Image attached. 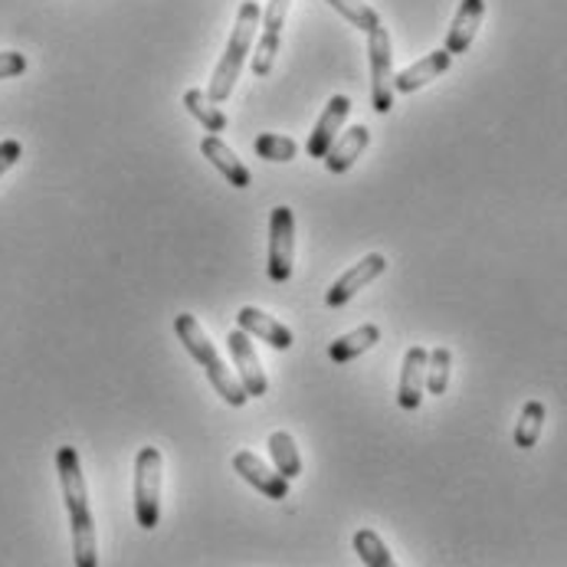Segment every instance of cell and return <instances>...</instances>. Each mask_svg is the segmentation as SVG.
<instances>
[{"mask_svg": "<svg viewBox=\"0 0 567 567\" xmlns=\"http://www.w3.org/2000/svg\"><path fill=\"white\" fill-rule=\"evenodd\" d=\"M56 473L63 486V502L70 512V528H73V561L76 567L99 565V545H95V522L89 508V486L82 476L80 453L73 446L56 450Z\"/></svg>", "mask_w": 567, "mask_h": 567, "instance_id": "cell-1", "label": "cell"}, {"mask_svg": "<svg viewBox=\"0 0 567 567\" xmlns=\"http://www.w3.org/2000/svg\"><path fill=\"white\" fill-rule=\"evenodd\" d=\"M174 331H177L181 344L187 348V354L200 364V371H207V381L214 384L220 401L230 406H244L249 401V394L244 391L240 378H234V371L227 368V361L220 358V351L214 348V341L207 338L200 322L190 312H184V316L174 319Z\"/></svg>", "mask_w": 567, "mask_h": 567, "instance_id": "cell-2", "label": "cell"}, {"mask_svg": "<svg viewBox=\"0 0 567 567\" xmlns=\"http://www.w3.org/2000/svg\"><path fill=\"white\" fill-rule=\"evenodd\" d=\"M259 23H262V10H259V3H252V0L240 3V10H237V23H234V33H230V40H227V50H224V56H220V63H217V70H214V80H210V85H207V92H210V99H214V102H220V105H224V102L230 99L234 85H237L240 73H244L246 56L252 53V40H256Z\"/></svg>", "mask_w": 567, "mask_h": 567, "instance_id": "cell-3", "label": "cell"}, {"mask_svg": "<svg viewBox=\"0 0 567 567\" xmlns=\"http://www.w3.org/2000/svg\"><path fill=\"white\" fill-rule=\"evenodd\" d=\"M162 450L145 446L135 456V518L138 528L152 532L162 522Z\"/></svg>", "mask_w": 567, "mask_h": 567, "instance_id": "cell-4", "label": "cell"}, {"mask_svg": "<svg viewBox=\"0 0 567 567\" xmlns=\"http://www.w3.org/2000/svg\"><path fill=\"white\" fill-rule=\"evenodd\" d=\"M368 56H371V102L374 112L388 115L394 109V56H391V33L378 23L368 33Z\"/></svg>", "mask_w": 567, "mask_h": 567, "instance_id": "cell-5", "label": "cell"}, {"mask_svg": "<svg viewBox=\"0 0 567 567\" xmlns=\"http://www.w3.org/2000/svg\"><path fill=\"white\" fill-rule=\"evenodd\" d=\"M296 259V214L289 207H276L269 214V279L286 282L292 276Z\"/></svg>", "mask_w": 567, "mask_h": 567, "instance_id": "cell-6", "label": "cell"}, {"mask_svg": "<svg viewBox=\"0 0 567 567\" xmlns=\"http://www.w3.org/2000/svg\"><path fill=\"white\" fill-rule=\"evenodd\" d=\"M289 3L292 0H269L266 10H262V33L252 47V73L256 76H269L272 73V63L279 56V37H282V23H286V13H289Z\"/></svg>", "mask_w": 567, "mask_h": 567, "instance_id": "cell-7", "label": "cell"}, {"mask_svg": "<svg viewBox=\"0 0 567 567\" xmlns=\"http://www.w3.org/2000/svg\"><path fill=\"white\" fill-rule=\"evenodd\" d=\"M384 269H388V259H384L381 252H368L364 259H358V266H351V269L324 292V302H328L331 309L348 306L361 289H368L378 276H384Z\"/></svg>", "mask_w": 567, "mask_h": 567, "instance_id": "cell-8", "label": "cell"}, {"mask_svg": "<svg viewBox=\"0 0 567 567\" xmlns=\"http://www.w3.org/2000/svg\"><path fill=\"white\" fill-rule=\"evenodd\" d=\"M227 348H230V358H234V368L240 374V384L249 398H266L269 391V381L262 374V364H259V354L252 348V334H246L244 328L240 331H230L227 334Z\"/></svg>", "mask_w": 567, "mask_h": 567, "instance_id": "cell-9", "label": "cell"}, {"mask_svg": "<svg viewBox=\"0 0 567 567\" xmlns=\"http://www.w3.org/2000/svg\"><path fill=\"white\" fill-rule=\"evenodd\" d=\"M234 470H237V476L249 483V486L256 488V492H262L266 498H272V502H282L286 495H289V480L286 476H279L276 470H269L256 453H237L234 456Z\"/></svg>", "mask_w": 567, "mask_h": 567, "instance_id": "cell-10", "label": "cell"}, {"mask_svg": "<svg viewBox=\"0 0 567 567\" xmlns=\"http://www.w3.org/2000/svg\"><path fill=\"white\" fill-rule=\"evenodd\" d=\"M348 112H351V99H348V95H331V99H328L322 118L316 122V128H312V135H309V148H306V152H309L312 158L322 162L324 155H328V148H331L334 138L341 135V125H344Z\"/></svg>", "mask_w": 567, "mask_h": 567, "instance_id": "cell-11", "label": "cell"}, {"mask_svg": "<svg viewBox=\"0 0 567 567\" xmlns=\"http://www.w3.org/2000/svg\"><path fill=\"white\" fill-rule=\"evenodd\" d=\"M483 17H486V0H463L460 3L453 23L446 30V50L453 56H463L473 47V40H476V33L483 27Z\"/></svg>", "mask_w": 567, "mask_h": 567, "instance_id": "cell-12", "label": "cell"}, {"mask_svg": "<svg viewBox=\"0 0 567 567\" xmlns=\"http://www.w3.org/2000/svg\"><path fill=\"white\" fill-rule=\"evenodd\" d=\"M453 66V53L443 47V50H433V53H426L423 60H416L413 66H406L404 73H398L394 76V92H416V89H423L426 82H433L436 76H443L446 70Z\"/></svg>", "mask_w": 567, "mask_h": 567, "instance_id": "cell-13", "label": "cell"}, {"mask_svg": "<svg viewBox=\"0 0 567 567\" xmlns=\"http://www.w3.org/2000/svg\"><path fill=\"white\" fill-rule=\"evenodd\" d=\"M426 348L413 344L404 354V368H401V388H398V404L404 410H416L426 391Z\"/></svg>", "mask_w": 567, "mask_h": 567, "instance_id": "cell-14", "label": "cell"}, {"mask_svg": "<svg viewBox=\"0 0 567 567\" xmlns=\"http://www.w3.org/2000/svg\"><path fill=\"white\" fill-rule=\"evenodd\" d=\"M237 324L244 328L246 334L262 338V341H266L269 348H276V351H289V348H292V341H296V338H292V331L279 322V319H272V316H266L262 309H252V306L240 309Z\"/></svg>", "mask_w": 567, "mask_h": 567, "instance_id": "cell-15", "label": "cell"}, {"mask_svg": "<svg viewBox=\"0 0 567 567\" xmlns=\"http://www.w3.org/2000/svg\"><path fill=\"white\" fill-rule=\"evenodd\" d=\"M368 142H371V128H368V125H354V128H348V132H344V135H338V138H334V145L328 148V155L322 158L324 167H328L331 174H344V171H351L354 162L364 155Z\"/></svg>", "mask_w": 567, "mask_h": 567, "instance_id": "cell-16", "label": "cell"}, {"mask_svg": "<svg viewBox=\"0 0 567 567\" xmlns=\"http://www.w3.org/2000/svg\"><path fill=\"white\" fill-rule=\"evenodd\" d=\"M200 152H204V158L214 164L224 177H227V184H234V187H249L252 184V174H249V167H246L240 158H237V152L234 148H227L217 135H207L204 142H200Z\"/></svg>", "mask_w": 567, "mask_h": 567, "instance_id": "cell-17", "label": "cell"}, {"mask_svg": "<svg viewBox=\"0 0 567 567\" xmlns=\"http://www.w3.org/2000/svg\"><path fill=\"white\" fill-rule=\"evenodd\" d=\"M378 341H381V328H378V324H361V328H354V331L334 338V341L328 344V358H331L334 364H348V361H354L358 354L371 351Z\"/></svg>", "mask_w": 567, "mask_h": 567, "instance_id": "cell-18", "label": "cell"}, {"mask_svg": "<svg viewBox=\"0 0 567 567\" xmlns=\"http://www.w3.org/2000/svg\"><path fill=\"white\" fill-rule=\"evenodd\" d=\"M184 109L210 132V135H220L227 128V112L220 109V102L210 99L207 89H187L184 92Z\"/></svg>", "mask_w": 567, "mask_h": 567, "instance_id": "cell-19", "label": "cell"}, {"mask_svg": "<svg viewBox=\"0 0 567 567\" xmlns=\"http://www.w3.org/2000/svg\"><path fill=\"white\" fill-rule=\"evenodd\" d=\"M269 456H272V470L279 476H286L289 483L296 476H302V456H299V446H296L292 433H286V430L269 433Z\"/></svg>", "mask_w": 567, "mask_h": 567, "instance_id": "cell-20", "label": "cell"}, {"mask_svg": "<svg viewBox=\"0 0 567 567\" xmlns=\"http://www.w3.org/2000/svg\"><path fill=\"white\" fill-rule=\"evenodd\" d=\"M542 426H545V404L528 401L522 406L518 423H515V446L518 450H535V443L542 440Z\"/></svg>", "mask_w": 567, "mask_h": 567, "instance_id": "cell-21", "label": "cell"}, {"mask_svg": "<svg viewBox=\"0 0 567 567\" xmlns=\"http://www.w3.org/2000/svg\"><path fill=\"white\" fill-rule=\"evenodd\" d=\"M252 148H256V155L262 162L272 164H289L296 162V155H299V145L289 135H272V132H262Z\"/></svg>", "mask_w": 567, "mask_h": 567, "instance_id": "cell-22", "label": "cell"}, {"mask_svg": "<svg viewBox=\"0 0 567 567\" xmlns=\"http://www.w3.org/2000/svg\"><path fill=\"white\" fill-rule=\"evenodd\" d=\"M354 551H358V558H361L368 567L394 565V555L388 551V545L381 542V535H378V532H371V528H361V532L354 535Z\"/></svg>", "mask_w": 567, "mask_h": 567, "instance_id": "cell-23", "label": "cell"}, {"mask_svg": "<svg viewBox=\"0 0 567 567\" xmlns=\"http://www.w3.org/2000/svg\"><path fill=\"white\" fill-rule=\"evenodd\" d=\"M450 371H453V354L450 348H433L426 354V391L430 394H446L450 388Z\"/></svg>", "mask_w": 567, "mask_h": 567, "instance_id": "cell-24", "label": "cell"}, {"mask_svg": "<svg viewBox=\"0 0 567 567\" xmlns=\"http://www.w3.org/2000/svg\"><path fill=\"white\" fill-rule=\"evenodd\" d=\"M328 3H331L334 13H341L348 23H354L361 33H371V30L381 23L378 10H374L371 3H364V0H328Z\"/></svg>", "mask_w": 567, "mask_h": 567, "instance_id": "cell-25", "label": "cell"}, {"mask_svg": "<svg viewBox=\"0 0 567 567\" xmlns=\"http://www.w3.org/2000/svg\"><path fill=\"white\" fill-rule=\"evenodd\" d=\"M27 73V56L23 53H0V80H10V76H23Z\"/></svg>", "mask_w": 567, "mask_h": 567, "instance_id": "cell-26", "label": "cell"}, {"mask_svg": "<svg viewBox=\"0 0 567 567\" xmlns=\"http://www.w3.org/2000/svg\"><path fill=\"white\" fill-rule=\"evenodd\" d=\"M20 155H23V145H20V142H13V138L0 142V177H3L13 164L20 162Z\"/></svg>", "mask_w": 567, "mask_h": 567, "instance_id": "cell-27", "label": "cell"}]
</instances>
